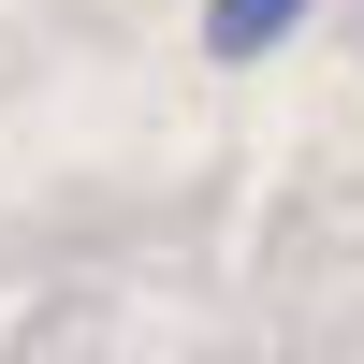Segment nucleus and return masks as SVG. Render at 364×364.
Segmentation results:
<instances>
[{
  "mask_svg": "<svg viewBox=\"0 0 364 364\" xmlns=\"http://www.w3.org/2000/svg\"><path fill=\"white\" fill-rule=\"evenodd\" d=\"M291 15H306V0H204V44H219V58H262Z\"/></svg>",
  "mask_w": 364,
  "mask_h": 364,
  "instance_id": "f257e3e1",
  "label": "nucleus"
}]
</instances>
